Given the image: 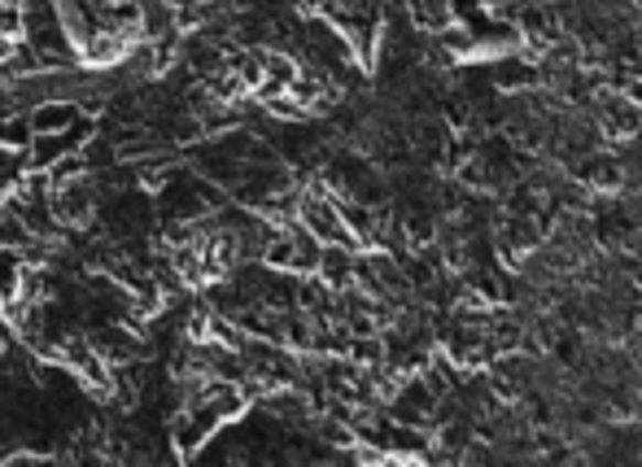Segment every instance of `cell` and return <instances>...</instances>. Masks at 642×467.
<instances>
[{
    "label": "cell",
    "mask_w": 642,
    "mask_h": 467,
    "mask_svg": "<svg viewBox=\"0 0 642 467\" xmlns=\"http://www.w3.org/2000/svg\"><path fill=\"white\" fill-rule=\"evenodd\" d=\"M26 236H31V228L22 224V215L0 197V245H4V249H22Z\"/></svg>",
    "instance_id": "obj_6"
},
{
    "label": "cell",
    "mask_w": 642,
    "mask_h": 467,
    "mask_svg": "<svg viewBox=\"0 0 642 467\" xmlns=\"http://www.w3.org/2000/svg\"><path fill=\"white\" fill-rule=\"evenodd\" d=\"M4 4H26V0H4Z\"/></svg>",
    "instance_id": "obj_10"
},
{
    "label": "cell",
    "mask_w": 642,
    "mask_h": 467,
    "mask_svg": "<svg viewBox=\"0 0 642 467\" xmlns=\"http://www.w3.org/2000/svg\"><path fill=\"white\" fill-rule=\"evenodd\" d=\"M0 35H9V40H22V35H26V13H22V4H0Z\"/></svg>",
    "instance_id": "obj_7"
},
{
    "label": "cell",
    "mask_w": 642,
    "mask_h": 467,
    "mask_svg": "<svg viewBox=\"0 0 642 467\" xmlns=\"http://www.w3.org/2000/svg\"><path fill=\"white\" fill-rule=\"evenodd\" d=\"M128 53H131V40L128 35H119V31H110V26H97V31L75 48V57H79L88 70H110V66H119Z\"/></svg>",
    "instance_id": "obj_2"
},
{
    "label": "cell",
    "mask_w": 642,
    "mask_h": 467,
    "mask_svg": "<svg viewBox=\"0 0 642 467\" xmlns=\"http://www.w3.org/2000/svg\"><path fill=\"white\" fill-rule=\"evenodd\" d=\"M4 346H9V333H4V328H0V354H4Z\"/></svg>",
    "instance_id": "obj_9"
},
{
    "label": "cell",
    "mask_w": 642,
    "mask_h": 467,
    "mask_svg": "<svg viewBox=\"0 0 642 467\" xmlns=\"http://www.w3.org/2000/svg\"><path fill=\"white\" fill-rule=\"evenodd\" d=\"M35 140V127L26 115H9L0 118V149L4 153H26V144Z\"/></svg>",
    "instance_id": "obj_5"
},
{
    "label": "cell",
    "mask_w": 642,
    "mask_h": 467,
    "mask_svg": "<svg viewBox=\"0 0 642 467\" xmlns=\"http://www.w3.org/2000/svg\"><path fill=\"white\" fill-rule=\"evenodd\" d=\"M0 4H4V0H0Z\"/></svg>",
    "instance_id": "obj_11"
},
{
    "label": "cell",
    "mask_w": 642,
    "mask_h": 467,
    "mask_svg": "<svg viewBox=\"0 0 642 467\" xmlns=\"http://www.w3.org/2000/svg\"><path fill=\"white\" fill-rule=\"evenodd\" d=\"M210 437H215V433H210V428H206L197 415H188L184 406L171 415V446H175V455H179V459H193V455H202Z\"/></svg>",
    "instance_id": "obj_3"
},
{
    "label": "cell",
    "mask_w": 642,
    "mask_h": 467,
    "mask_svg": "<svg viewBox=\"0 0 642 467\" xmlns=\"http://www.w3.org/2000/svg\"><path fill=\"white\" fill-rule=\"evenodd\" d=\"M48 210H53V224L66 228V232H88L93 219H97V180L84 171L75 180H62L48 188Z\"/></svg>",
    "instance_id": "obj_1"
},
{
    "label": "cell",
    "mask_w": 642,
    "mask_h": 467,
    "mask_svg": "<svg viewBox=\"0 0 642 467\" xmlns=\"http://www.w3.org/2000/svg\"><path fill=\"white\" fill-rule=\"evenodd\" d=\"M75 101H40V106H31L26 118H31V127H35V135L40 131H66L70 122H75Z\"/></svg>",
    "instance_id": "obj_4"
},
{
    "label": "cell",
    "mask_w": 642,
    "mask_h": 467,
    "mask_svg": "<svg viewBox=\"0 0 642 467\" xmlns=\"http://www.w3.org/2000/svg\"><path fill=\"white\" fill-rule=\"evenodd\" d=\"M13 48H18V40H9V35H0V66L13 57Z\"/></svg>",
    "instance_id": "obj_8"
}]
</instances>
